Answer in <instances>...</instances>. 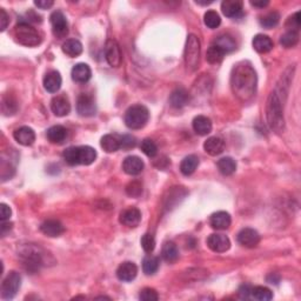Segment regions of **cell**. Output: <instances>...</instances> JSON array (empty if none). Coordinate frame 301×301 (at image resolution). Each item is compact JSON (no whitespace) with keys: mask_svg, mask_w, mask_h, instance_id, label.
<instances>
[{"mask_svg":"<svg viewBox=\"0 0 301 301\" xmlns=\"http://www.w3.org/2000/svg\"><path fill=\"white\" fill-rule=\"evenodd\" d=\"M257 72L247 62H241L233 67L231 74V88L233 94L241 103L253 99L257 92Z\"/></svg>","mask_w":301,"mask_h":301,"instance_id":"1","label":"cell"},{"mask_svg":"<svg viewBox=\"0 0 301 301\" xmlns=\"http://www.w3.org/2000/svg\"><path fill=\"white\" fill-rule=\"evenodd\" d=\"M288 80L282 79V85H278L274 91L271 92L267 99L266 105V117L270 127L277 133H282L285 130V118H284V103L285 99L281 98V94L287 95Z\"/></svg>","mask_w":301,"mask_h":301,"instance_id":"2","label":"cell"},{"mask_svg":"<svg viewBox=\"0 0 301 301\" xmlns=\"http://www.w3.org/2000/svg\"><path fill=\"white\" fill-rule=\"evenodd\" d=\"M19 258L23 263V266L26 268L28 272H37L45 265L46 253L41 247L33 243H28L21 247L19 250Z\"/></svg>","mask_w":301,"mask_h":301,"instance_id":"3","label":"cell"},{"mask_svg":"<svg viewBox=\"0 0 301 301\" xmlns=\"http://www.w3.org/2000/svg\"><path fill=\"white\" fill-rule=\"evenodd\" d=\"M14 35L19 44L27 47H35L41 42V37L39 32L26 21H20L14 28Z\"/></svg>","mask_w":301,"mask_h":301,"instance_id":"4","label":"cell"},{"mask_svg":"<svg viewBox=\"0 0 301 301\" xmlns=\"http://www.w3.org/2000/svg\"><path fill=\"white\" fill-rule=\"evenodd\" d=\"M149 112L144 105H133L125 113V124L131 130H140L147 124Z\"/></svg>","mask_w":301,"mask_h":301,"instance_id":"5","label":"cell"},{"mask_svg":"<svg viewBox=\"0 0 301 301\" xmlns=\"http://www.w3.org/2000/svg\"><path fill=\"white\" fill-rule=\"evenodd\" d=\"M200 41L196 35L189 34L185 47V65L188 72H194L199 67Z\"/></svg>","mask_w":301,"mask_h":301,"instance_id":"6","label":"cell"},{"mask_svg":"<svg viewBox=\"0 0 301 301\" xmlns=\"http://www.w3.org/2000/svg\"><path fill=\"white\" fill-rule=\"evenodd\" d=\"M21 286V277L16 271L10 272L2 282V298L4 300L13 299Z\"/></svg>","mask_w":301,"mask_h":301,"instance_id":"7","label":"cell"},{"mask_svg":"<svg viewBox=\"0 0 301 301\" xmlns=\"http://www.w3.org/2000/svg\"><path fill=\"white\" fill-rule=\"evenodd\" d=\"M49 21L52 25L53 35L58 39L65 38L69 34V24L67 19L62 11H55L49 17Z\"/></svg>","mask_w":301,"mask_h":301,"instance_id":"8","label":"cell"},{"mask_svg":"<svg viewBox=\"0 0 301 301\" xmlns=\"http://www.w3.org/2000/svg\"><path fill=\"white\" fill-rule=\"evenodd\" d=\"M105 58L110 66L119 67L123 63L120 46L114 39H107L105 44Z\"/></svg>","mask_w":301,"mask_h":301,"instance_id":"9","label":"cell"},{"mask_svg":"<svg viewBox=\"0 0 301 301\" xmlns=\"http://www.w3.org/2000/svg\"><path fill=\"white\" fill-rule=\"evenodd\" d=\"M77 111L81 117H93L96 112L94 99L88 94H80L77 100Z\"/></svg>","mask_w":301,"mask_h":301,"instance_id":"10","label":"cell"},{"mask_svg":"<svg viewBox=\"0 0 301 301\" xmlns=\"http://www.w3.org/2000/svg\"><path fill=\"white\" fill-rule=\"evenodd\" d=\"M207 246L211 250L216 253H224L226 250L229 249L231 247V241H229L228 236L224 234H219V233H214L211 234L207 238Z\"/></svg>","mask_w":301,"mask_h":301,"instance_id":"11","label":"cell"},{"mask_svg":"<svg viewBox=\"0 0 301 301\" xmlns=\"http://www.w3.org/2000/svg\"><path fill=\"white\" fill-rule=\"evenodd\" d=\"M238 242L246 248H254L260 242V235L256 229L246 227L238 233Z\"/></svg>","mask_w":301,"mask_h":301,"instance_id":"12","label":"cell"},{"mask_svg":"<svg viewBox=\"0 0 301 301\" xmlns=\"http://www.w3.org/2000/svg\"><path fill=\"white\" fill-rule=\"evenodd\" d=\"M138 274V267L134 263H131V261H125L118 267L117 270V277L119 280L130 282L134 280L135 277Z\"/></svg>","mask_w":301,"mask_h":301,"instance_id":"13","label":"cell"},{"mask_svg":"<svg viewBox=\"0 0 301 301\" xmlns=\"http://www.w3.org/2000/svg\"><path fill=\"white\" fill-rule=\"evenodd\" d=\"M51 110L57 117H65L71 112V104L66 95H57L51 102Z\"/></svg>","mask_w":301,"mask_h":301,"instance_id":"14","label":"cell"},{"mask_svg":"<svg viewBox=\"0 0 301 301\" xmlns=\"http://www.w3.org/2000/svg\"><path fill=\"white\" fill-rule=\"evenodd\" d=\"M120 223L127 227H137L141 221L140 211L135 207H130L120 213Z\"/></svg>","mask_w":301,"mask_h":301,"instance_id":"15","label":"cell"},{"mask_svg":"<svg viewBox=\"0 0 301 301\" xmlns=\"http://www.w3.org/2000/svg\"><path fill=\"white\" fill-rule=\"evenodd\" d=\"M40 231L42 234H45L46 236H49V238H57V236H60L64 232H65V227H64L60 221L49 219V220H45L44 223L40 225Z\"/></svg>","mask_w":301,"mask_h":301,"instance_id":"16","label":"cell"},{"mask_svg":"<svg viewBox=\"0 0 301 301\" xmlns=\"http://www.w3.org/2000/svg\"><path fill=\"white\" fill-rule=\"evenodd\" d=\"M13 138L16 139L18 144L23 146H31L35 141V133L31 127L21 126L14 131Z\"/></svg>","mask_w":301,"mask_h":301,"instance_id":"17","label":"cell"},{"mask_svg":"<svg viewBox=\"0 0 301 301\" xmlns=\"http://www.w3.org/2000/svg\"><path fill=\"white\" fill-rule=\"evenodd\" d=\"M231 216H229V213L225 212V211H219V212L213 213L210 218V224L212 226V228L218 229V231L227 229L231 226Z\"/></svg>","mask_w":301,"mask_h":301,"instance_id":"18","label":"cell"},{"mask_svg":"<svg viewBox=\"0 0 301 301\" xmlns=\"http://www.w3.org/2000/svg\"><path fill=\"white\" fill-rule=\"evenodd\" d=\"M63 79L58 71H49L44 77V87L49 93H57L62 87Z\"/></svg>","mask_w":301,"mask_h":301,"instance_id":"19","label":"cell"},{"mask_svg":"<svg viewBox=\"0 0 301 301\" xmlns=\"http://www.w3.org/2000/svg\"><path fill=\"white\" fill-rule=\"evenodd\" d=\"M123 170L128 175H138L144 170V163L139 157L130 156L124 160Z\"/></svg>","mask_w":301,"mask_h":301,"instance_id":"20","label":"cell"},{"mask_svg":"<svg viewBox=\"0 0 301 301\" xmlns=\"http://www.w3.org/2000/svg\"><path fill=\"white\" fill-rule=\"evenodd\" d=\"M221 11L227 18H240L242 16V3L238 0H225L221 3Z\"/></svg>","mask_w":301,"mask_h":301,"instance_id":"21","label":"cell"},{"mask_svg":"<svg viewBox=\"0 0 301 301\" xmlns=\"http://www.w3.org/2000/svg\"><path fill=\"white\" fill-rule=\"evenodd\" d=\"M71 75H72V79L75 82L85 84V82H87L89 79H91L92 71L89 69L87 64L80 63V64H77V65L73 67Z\"/></svg>","mask_w":301,"mask_h":301,"instance_id":"22","label":"cell"},{"mask_svg":"<svg viewBox=\"0 0 301 301\" xmlns=\"http://www.w3.org/2000/svg\"><path fill=\"white\" fill-rule=\"evenodd\" d=\"M204 149L212 157L219 156L225 149V141L219 137H211L204 144Z\"/></svg>","mask_w":301,"mask_h":301,"instance_id":"23","label":"cell"},{"mask_svg":"<svg viewBox=\"0 0 301 301\" xmlns=\"http://www.w3.org/2000/svg\"><path fill=\"white\" fill-rule=\"evenodd\" d=\"M193 130L199 135H207L212 131V121L205 116H198L193 119Z\"/></svg>","mask_w":301,"mask_h":301,"instance_id":"24","label":"cell"},{"mask_svg":"<svg viewBox=\"0 0 301 301\" xmlns=\"http://www.w3.org/2000/svg\"><path fill=\"white\" fill-rule=\"evenodd\" d=\"M189 99V95L187 91L182 87L175 88L170 96V104L174 109H182V107L187 105Z\"/></svg>","mask_w":301,"mask_h":301,"instance_id":"25","label":"cell"},{"mask_svg":"<svg viewBox=\"0 0 301 301\" xmlns=\"http://www.w3.org/2000/svg\"><path fill=\"white\" fill-rule=\"evenodd\" d=\"M96 159V150L91 146H79L78 147V164L88 165L93 164Z\"/></svg>","mask_w":301,"mask_h":301,"instance_id":"26","label":"cell"},{"mask_svg":"<svg viewBox=\"0 0 301 301\" xmlns=\"http://www.w3.org/2000/svg\"><path fill=\"white\" fill-rule=\"evenodd\" d=\"M252 45L253 48L258 53H268L273 48V41H272V39L265 34H257L253 38Z\"/></svg>","mask_w":301,"mask_h":301,"instance_id":"27","label":"cell"},{"mask_svg":"<svg viewBox=\"0 0 301 301\" xmlns=\"http://www.w3.org/2000/svg\"><path fill=\"white\" fill-rule=\"evenodd\" d=\"M100 146H102V148L107 153L117 152L118 149L121 148L120 137H118V135H114V134L104 135L102 140H100Z\"/></svg>","mask_w":301,"mask_h":301,"instance_id":"28","label":"cell"},{"mask_svg":"<svg viewBox=\"0 0 301 301\" xmlns=\"http://www.w3.org/2000/svg\"><path fill=\"white\" fill-rule=\"evenodd\" d=\"M47 139L52 144H62L67 137V130L64 126L56 125V126L49 127L47 130Z\"/></svg>","mask_w":301,"mask_h":301,"instance_id":"29","label":"cell"},{"mask_svg":"<svg viewBox=\"0 0 301 301\" xmlns=\"http://www.w3.org/2000/svg\"><path fill=\"white\" fill-rule=\"evenodd\" d=\"M198 166H199V158L194 156V154H191V156L184 158V160L181 161L180 171L182 174L186 175V177H188V175H192L194 173Z\"/></svg>","mask_w":301,"mask_h":301,"instance_id":"30","label":"cell"},{"mask_svg":"<svg viewBox=\"0 0 301 301\" xmlns=\"http://www.w3.org/2000/svg\"><path fill=\"white\" fill-rule=\"evenodd\" d=\"M63 52L71 58H75L82 53V44L77 39H67L63 44Z\"/></svg>","mask_w":301,"mask_h":301,"instance_id":"31","label":"cell"},{"mask_svg":"<svg viewBox=\"0 0 301 301\" xmlns=\"http://www.w3.org/2000/svg\"><path fill=\"white\" fill-rule=\"evenodd\" d=\"M214 45L218 46L220 49H223L225 53H229L232 51H234L236 47V44L231 35L228 34H221L218 37L216 40L213 42Z\"/></svg>","mask_w":301,"mask_h":301,"instance_id":"32","label":"cell"},{"mask_svg":"<svg viewBox=\"0 0 301 301\" xmlns=\"http://www.w3.org/2000/svg\"><path fill=\"white\" fill-rule=\"evenodd\" d=\"M161 257L167 263H174L179 258V250L178 247L173 242H165L161 249Z\"/></svg>","mask_w":301,"mask_h":301,"instance_id":"33","label":"cell"},{"mask_svg":"<svg viewBox=\"0 0 301 301\" xmlns=\"http://www.w3.org/2000/svg\"><path fill=\"white\" fill-rule=\"evenodd\" d=\"M218 168L224 175H232L236 171V163L231 157H225L218 161Z\"/></svg>","mask_w":301,"mask_h":301,"instance_id":"34","label":"cell"},{"mask_svg":"<svg viewBox=\"0 0 301 301\" xmlns=\"http://www.w3.org/2000/svg\"><path fill=\"white\" fill-rule=\"evenodd\" d=\"M159 265H160L159 258L148 256L145 258L144 261H142V271H144V273L146 275H153L154 273H157L158 270H159Z\"/></svg>","mask_w":301,"mask_h":301,"instance_id":"35","label":"cell"},{"mask_svg":"<svg viewBox=\"0 0 301 301\" xmlns=\"http://www.w3.org/2000/svg\"><path fill=\"white\" fill-rule=\"evenodd\" d=\"M225 55H226V53L223 51V49H220L219 47H218V46L212 44V45H211V47L207 49L206 59L210 64H212V65H216V64H219V63L223 62Z\"/></svg>","mask_w":301,"mask_h":301,"instance_id":"36","label":"cell"},{"mask_svg":"<svg viewBox=\"0 0 301 301\" xmlns=\"http://www.w3.org/2000/svg\"><path fill=\"white\" fill-rule=\"evenodd\" d=\"M299 42V34L295 31H287L285 34L281 35L280 44L286 48L294 47Z\"/></svg>","mask_w":301,"mask_h":301,"instance_id":"37","label":"cell"},{"mask_svg":"<svg viewBox=\"0 0 301 301\" xmlns=\"http://www.w3.org/2000/svg\"><path fill=\"white\" fill-rule=\"evenodd\" d=\"M252 298L259 301H268L273 299V293L270 288L264 287V286H257V287H252Z\"/></svg>","mask_w":301,"mask_h":301,"instance_id":"38","label":"cell"},{"mask_svg":"<svg viewBox=\"0 0 301 301\" xmlns=\"http://www.w3.org/2000/svg\"><path fill=\"white\" fill-rule=\"evenodd\" d=\"M204 23L209 28H214L219 27L220 24H221V18L219 14H218L216 11H207L205 13V16H204Z\"/></svg>","mask_w":301,"mask_h":301,"instance_id":"39","label":"cell"},{"mask_svg":"<svg viewBox=\"0 0 301 301\" xmlns=\"http://www.w3.org/2000/svg\"><path fill=\"white\" fill-rule=\"evenodd\" d=\"M279 21H280V14L273 11V12L267 13L266 16L261 18L260 25L265 28H273L279 24Z\"/></svg>","mask_w":301,"mask_h":301,"instance_id":"40","label":"cell"},{"mask_svg":"<svg viewBox=\"0 0 301 301\" xmlns=\"http://www.w3.org/2000/svg\"><path fill=\"white\" fill-rule=\"evenodd\" d=\"M64 160L66 161V164H69L70 166H77L78 164V147L72 146L64 150L63 153Z\"/></svg>","mask_w":301,"mask_h":301,"instance_id":"41","label":"cell"},{"mask_svg":"<svg viewBox=\"0 0 301 301\" xmlns=\"http://www.w3.org/2000/svg\"><path fill=\"white\" fill-rule=\"evenodd\" d=\"M140 148L142 152H144L146 156L149 158H154L158 154V147L156 145V142L150 139H145V140L141 141Z\"/></svg>","mask_w":301,"mask_h":301,"instance_id":"42","label":"cell"},{"mask_svg":"<svg viewBox=\"0 0 301 301\" xmlns=\"http://www.w3.org/2000/svg\"><path fill=\"white\" fill-rule=\"evenodd\" d=\"M140 243L142 249H144L146 253H152L154 248H156V239H154V236L149 234V233H146V234L142 235Z\"/></svg>","mask_w":301,"mask_h":301,"instance_id":"43","label":"cell"},{"mask_svg":"<svg viewBox=\"0 0 301 301\" xmlns=\"http://www.w3.org/2000/svg\"><path fill=\"white\" fill-rule=\"evenodd\" d=\"M6 107H9L5 113V116H12L17 112L18 110V105L16 103V100H13L11 96H5V98L3 99V104H2V110H6Z\"/></svg>","mask_w":301,"mask_h":301,"instance_id":"44","label":"cell"},{"mask_svg":"<svg viewBox=\"0 0 301 301\" xmlns=\"http://www.w3.org/2000/svg\"><path fill=\"white\" fill-rule=\"evenodd\" d=\"M142 192V186L139 181H132L127 185L126 187V193L130 196H133V198H138L139 195L141 194Z\"/></svg>","mask_w":301,"mask_h":301,"instance_id":"45","label":"cell"},{"mask_svg":"<svg viewBox=\"0 0 301 301\" xmlns=\"http://www.w3.org/2000/svg\"><path fill=\"white\" fill-rule=\"evenodd\" d=\"M139 298H140V300H144V301H157L158 299H159V295H158L156 289L146 287L140 292Z\"/></svg>","mask_w":301,"mask_h":301,"instance_id":"46","label":"cell"},{"mask_svg":"<svg viewBox=\"0 0 301 301\" xmlns=\"http://www.w3.org/2000/svg\"><path fill=\"white\" fill-rule=\"evenodd\" d=\"M121 140V148L128 149L133 148L135 146V138L132 137V135H124V137H120Z\"/></svg>","mask_w":301,"mask_h":301,"instance_id":"47","label":"cell"},{"mask_svg":"<svg viewBox=\"0 0 301 301\" xmlns=\"http://www.w3.org/2000/svg\"><path fill=\"white\" fill-rule=\"evenodd\" d=\"M11 216H12V210H11V207L4 203L0 204V219H2V221L9 220Z\"/></svg>","mask_w":301,"mask_h":301,"instance_id":"48","label":"cell"},{"mask_svg":"<svg viewBox=\"0 0 301 301\" xmlns=\"http://www.w3.org/2000/svg\"><path fill=\"white\" fill-rule=\"evenodd\" d=\"M239 296L241 299H250L252 298V287L249 285H242L239 288Z\"/></svg>","mask_w":301,"mask_h":301,"instance_id":"49","label":"cell"},{"mask_svg":"<svg viewBox=\"0 0 301 301\" xmlns=\"http://www.w3.org/2000/svg\"><path fill=\"white\" fill-rule=\"evenodd\" d=\"M289 24H291V27H289L291 30H289V31L298 32L299 27H300V12H296L294 16L289 18L288 21H287V25H289Z\"/></svg>","mask_w":301,"mask_h":301,"instance_id":"50","label":"cell"},{"mask_svg":"<svg viewBox=\"0 0 301 301\" xmlns=\"http://www.w3.org/2000/svg\"><path fill=\"white\" fill-rule=\"evenodd\" d=\"M10 23V18L9 14L6 13V11L4 9H0V31L4 32L9 26Z\"/></svg>","mask_w":301,"mask_h":301,"instance_id":"51","label":"cell"},{"mask_svg":"<svg viewBox=\"0 0 301 301\" xmlns=\"http://www.w3.org/2000/svg\"><path fill=\"white\" fill-rule=\"evenodd\" d=\"M53 4L55 3L52 0H38V2H34V5L41 10L49 9V7L53 6Z\"/></svg>","mask_w":301,"mask_h":301,"instance_id":"52","label":"cell"},{"mask_svg":"<svg viewBox=\"0 0 301 301\" xmlns=\"http://www.w3.org/2000/svg\"><path fill=\"white\" fill-rule=\"evenodd\" d=\"M11 229H12V224L6 223V221H3L2 224V235L5 236L7 233H9Z\"/></svg>","mask_w":301,"mask_h":301,"instance_id":"53","label":"cell"},{"mask_svg":"<svg viewBox=\"0 0 301 301\" xmlns=\"http://www.w3.org/2000/svg\"><path fill=\"white\" fill-rule=\"evenodd\" d=\"M267 281L270 282V284H275V285H278V282L280 281V277H279L278 274H275V273H272V274H270L267 277Z\"/></svg>","mask_w":301,"mask_h":301,"instance_id":"54","label":"cell"},{"mask_svg":"<svg viewBox=\"0 0 301 301\" xmlns=\"http://www.w3.org/2000/svg\"><path fill=\"white\" fill-rule=\"evenodd\" d=\"M250 5L254 7H260V9H264L268 5V2H250Z\"/></svg>","mask_w":301,"mask_h":301,"instance_id":"55","label":"cell"}]
</instances>
